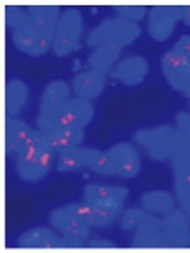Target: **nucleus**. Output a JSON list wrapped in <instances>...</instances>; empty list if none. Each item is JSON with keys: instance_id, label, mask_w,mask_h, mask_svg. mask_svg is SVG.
Masks as SVG:
<instances>
[{"instance_id": "8", "label": "nucleus", "mask_w": 190, "mask_h": 253, "mask_svg": "<svg viewBox=\"0 0 190 253\" xmlns=\"http://www.w3.org/2000/svg\"><path fill=\"white\" fill-rule=\"evenodd\" d=\"M163 226V248H187L190 247V221L182 209H173L165 214Z\"/></svg>"}, {"instance_id": "7", "label": "nucleus", "mask_w": 190, "mask_h": 253, "mask_svg": "<svg viewBox=\"0 0 190 253\" xmlns=\"http://www.w3.org/2000/svg\"><path fill=\"white\" fill-rule=\"evenodd\" d=\"M178 21H182V5H154L148 17L150 36L154 41H166L173 34Z\"/></svg>"}, {"instance_id": "29", "label": "nucleus", "mask_w": 190, "mask_h": 253, "mask_svg": "<svg viewBox=\"0 0 190 253\" xmlns=\"http://www.w3.org/2000/svg\"><path fill=\"white\" fill-rule=\"evenodd\" d=\"M114 10L119 14V17H124L127 21H133L138 24L141 19H145L146 15V7L145 5H129V3H124V5H115Z\"/></svg>"}, {"instance_id": "30", "label": "nucleus", "mask_w": 190, "mask_h": 253, "mask_svg": "<svg viewBox=\"0 0 190 253\" xmlns=\"http://www.w3.org/2000/svg\"><path fill=\"white\" fill-rule=\"evenodd\" d=\"M68 211H72L75 216H78L81 221H85L87 224L95 228V214H94V208H92L88 202H73V204L67 206Z\"/></svg>"}, {"instance_id": "19", "label": "nucleus", "mask_w": 190, "mask_h": 253, "mask_svg": "<svg viewBox=\"0 0 190 253\" xmlns=\"http://www.w3.org/2000/svg\"><path fill=\"white\" fill-rule=\"evenodd\" d=\"M170 162L175 177V187L190 185V148L185 146L178 138L175 139V146L170 155Z\"/></svg>"}, {"instance_id": "22", "label": "nucleus", "mask_w": 190, "mask_h": 253, "mask_svg": "<svg viewBox=\"0 0 190 253\" xmlns=\"http://www.w3.org/2000/svg\"><path fill=\"white\" fill-rule=\"evenodd\" d=\"M78 153L81 157V162H83V167H88L90 170H94V172L100 175H114V169H112L109 151L78 146Z\"/></svg>"}, {"instance_id": "32", "label": "nucleus", "mask_w": 190, "mask_h": 253, "mask_svg": "<svg viewBox=\"0 0 190 253\" xmlns=\"http://www.w3.org/2000/svg\"><path fill=\"white\" fill-rule=\"evenodd\" d=\"M175 190H177L178 204H180L182 211L185 212V216H187V219L190 221V185L175 187Z\"/></svg>"}, {"instance_id": "21", "label": "nucleus", "mask_w": 190, "mask_h": 253, "mask_svg": "<svg viewBox=\"0 0 190 253\" xmlns=\"http://www.w3.org/2000/svg\"><path fill=\"white\" fill-rule=\"evenodd\" d=\"M29 99V87L22 80L14 79L7 82L5 87V112L9 118H14L22 111Z\"/></svg>"}, {"instance_id": "13", "label": "nucleus", "mask_w": 190, "mask_h": 253, "mask_svg": "<svg viewBox=\"0 0 190 253\" xmlns=\"http://www.w3.org/2000/svg\"><path fill=\"white\" fill-rule=\"evenodd\" d=\"M109 73L112 79L127 85V87H133L145 80L146 73H148V61L143 56H129L119 61Z\"/></svg>"}, {"instance_id": "26", "label": "nucleus", "mask_w": 190, "mask_h": 253, "mask_svg": "<svg viewBox=\"0 0 190 253\" xmlns=\"http://www.w3.org/2000/svg\"><path fill=\"white\" fill-rule=\"evenodd\" d=\"M58 163H56V170L60 173H65V172H76L83 167V162H81V157L78 153V146L76 148H72V150H67V151H61L58 153Z\"/></svg>"}, {"instance_id": "25", "label": "nucleus", "mask_w": 190, "mask_h": 253, "mask_svg": "<svg viewBox=\"0 0 190 253\" xmlns=\"http://www.w3.org/2000/svg\"><path fill=\"white\" fill-rule=\"evenodd\" d=\"M95 214V228H106L112 224L122 212V206L112 204H90Z\"/></svg>"}, {"instance_id": "24", "label": "nucleus", "mask_w": 190, "mask_h": 253, "mask_svg": "<svg viewBox=\"0 0 190 253\" xmlns=\"http://www.w3.org/2000/svg\"><path fill=\"white\" fill-rule=\"evenodd\" d=\"M121 46H99L95 48L92 54L88 56V67L92 70H97V72L107 73L111 72V67L115 60L121 54Z\"/></svg>"}, {"instance_id": "11", "label": "nucleus", "mask_w": 190, "mask_h": 253, "mask_svg": "<svg viewBox=\"0 0 190 253\" xmlns=\"http://www.w3.org/2000/svg\"><path fill=\"white\" fill-rule=\"evenodd\" d=\"M92 119H94V106H92V102L76 97V99H70L67 106L61 109V112L54 119L53 129H61V127H85Z\"/></svg>"}, {"instance_id": "1", "label": "nucleus", "mask_w": 190, "mask_h": 253, "mask_svg": "<svg viewBox=\"0 0 190 253\" xmlns=\"http://www.w3.org/2000/svg\"><path fill=\"white\" fill-rule=\"evenodd\" d=\"M60 15V7L51 3H34L27 9L9 5L5 21L19 51L29 56H42L53 46Z\"/></svg>"}, {"instance_id": "33", "label": "nucleus", "mask_w": 190, "mask_h": 253, "mask_svg": "<svg viewBox=\"0 0 190 253\" xmlns=\"http://www.w3.org/2000/svg\"><path fill=\"white\" fill-rule=\"evenodd\" d=\"M173 51H177L185 58H190V36H182L173 46Z\"/></svg>"}, {"instance_id": "20", "label": "nucleus", "mask_w": 190, "mask_h": 253, "mask_svg": "<svg viewBox=\"0 0 190 253\" xmlns=\"http://www.w3.org/2000/svg\"><path fill=\"white\" fill-rule=\"evenodd\" d=\"M33 127H29V124H26L24 121H19L14 118L7 119L5 124V148L7 153L10 155H19V151L26 146L27 139L33 134Z\"/></svg>"}, {"instance_id": "9", "label": "nucleus", "mask_w": 190, "mask_h": 253, "mask_svg": "<svg viewBox=\"0 0 190 253\" xmlns=\"http://www.w3.org/2000/svg\"><path fill=\"white\" fill-rule=\"evenodd\" d=\"M46 143V134L34 129L26 146L17 155V173L26 182H38V162L41 148Z\"/></svg>"}, {"instance_id": "36", "label": "nucleus", "mask_w": 190, "mask_h": 253, "mask_svg": "<svg viewBox=\"0 0 190 253\" xmlns=\"http://www.w3.org/2000/svg\"><path fill=\"white\" fill-rule=\"evenodd\" d=\"M189 107H190V102H189Z\"/></svg>"}, {"instance_id": "34", "label": "nucleus", "mask_w": 190, "mask_h": 253, "mask_svg": "<svg viewBox=\"0 0 190 253\" xmlns=\"http://www.w3.org/2000/svg\"><path fill=\"white\" fill-rule=\"evenodd\" d=\"M87 247H90V248H114L115 245L112 243V241L104 240V238H94V240L88 241Z\"/></svg>"}, {"instance_id": "23", "label": "nucleus", "mask_w": 190, "mask_h": 253, "mask_svg": "<svg viewBox=\"0 0 190 253\" xmlns=\"http://www.w3.org/2000/svg\"><path fill=\"white\" fill-rule=\"evenodd\" d=\"M141 206L151 214H165L172 212L175 209V199L165 190H151V192L143 194Z\"/></svg>"}, {"instance_id": "14", "label": "nucleus", "mask_w": 190, "mask_h": 253, "mask_svg": "<svg viewBox=\"0 0 190 253\" xmlns=\"http://www.w3.org/2000/svg\"><path fill=\"white\" fill-rule=\"evenodd\" d=\"M106 79L107 75L102 72H97V70H85V72L78 73V75L73 79L72 87L73 92L78 99L92 100L97 99L100 93L106 88Z\"/></svg>"}, {"instance_id": "12", "label": "nucleus", "mask_w": 190, "mask_h": 253, "mask_svg": "<svg viewBox=\"0 0 190 253\" xmlns=\"http://www.w3.org/2000/svg\"><path fill=\"white\" fill-rule=\"evenodd\" d=\"M114 175L122 178H134L141 172V160L138 150L131 143H117L109 150Z\"/></svg>"}, {"instance_id": "6", "label": "nucleus", "mask_w": 190, "mask_h": 253, "mask_svg": "<svg viewBox=\"0 0 190 253\" xmlns=\"http://www.w3.org/2000/svg\"><path fill=\"white\" fill-rule=\"evenodd\" d=\"M161 70L170 87L190 99V58L182 56L173 49L166 51L161 56Z\"/></svg>"}, {"instance_id": "35", "label": "nucleus", "mask_w": 190, "mask_h": 253, "mask_svg": "<svg viewBox=\"0 0 190 253\" xmlns=\"http://www.w3.org/2000/svg\"><path fill=\"white\" fill-rule=\"evenodd\" d=\"M182 22L185 26H190V3L182 5Z\"/></svg>"}, {"instance_id": "17", "label": "nucleus", "mask_w": 190, "mask_h": 253, "mask_svg": "<svg viewBox=\"0 0 190 253\" xmlns=\"http://www.w3.org/2000/svg\"><path fill=\"white\" fill-rule=\"evenodd\" d=\"M46 139H48V145L54 150V153H61V151L80 146L85 139V131L83 127H61V129H53L46 133Z\"/></svg>"}, {"instance_id": "27", "label": "nucleus", "mask_w": 190, "mask_h": 253, "mask_svg": "<svg viewBox=\"0 0 190 253\" xmlns=\"http://www.w3.org/2000/svg\"><path fill=\"white\" fill-rule=\"evenodd\" d=\"M151 217V212H148L146 209H138V208H131L127 211H124L121 217V229L122 231H136L146 219Z\"/></svg>"}, {"instance_id": "4", "label": "nucleus", "mask_w": 190, "mask_h": 253, "mask_svg": "<svg viewBox=\"0 0 190 253\" xmlns=\"http://www.w3.org/2000/svg\"><path fill=\"white\" fill-rule=\"evenodd\" d=\"M70 100V87L65 80H53L46 85L41 97L39 114L36 119V126L41 133H49L53 129V124L56 116L61 112V109L67 106Z\"/></svg>"}, {"instance_id": "16", "label": "nucleus", "mask_w": 190, "mask_h": 253, "mask_svg": "<svg viewBox=\"0 0 190 253\" xmlns=\"http://www.w3.org/2000/svg\"><path fill=\"white\" fill-rule=\"evenodd\" d=\"M133 248H163V226L161 221L151 214L150 219H146L138 229L133 241Z\"/></svg>"}, {"instance_id": "3", "label": "nucleus", "mask_w": 190, "mask_h": 253, "mask_svg": "<svg viewBox=\"0 0 190 253\" xmlns=\"http://www.w3.org/2000/svg\"><path fill=\"white\" fill-rule=\"evenodd\" d=\"M83 33V19L78 9H65L58 19L56 33L53 40V53L56 56H67L78 49L80 38Z\"/></svg>"}, {"instance_id": "31", "label": "nucleus", "mask_w": 190, "mask_h": 253, "mask_svg": "<svg viewBox=\"0 0 190 253\" xmlns=\"http://www.w3.org/2000/svg\"><path fill=\"white\" fill-rule=\"evenodd\" d=\"M177 138L190 148V114L178 112L177 114Z\"/></svg>"}, {"instance_id": "18", "label": "nucleus", "mask_w": 190, "mask_h": 253, "mask_svg": "<svg viewBox=\"0 0 190 253\" xmlns=\"http://www.w3.org/2000/svg\"><path fill=\"white\" fill-rule=\"evenodd\" d=\"M60 240L53 229L49 228H33L29 231L22 233L19 238V247L21 248H38V250H51V248H60Z\"/></svg>"}, {"instance_id": "2", "label": "nucleus", "mask_w": 190, "mask_h": 253, "mask_svg": "<svg viewBox=\"0 0 190 253\" xmlns=\"http://www.w3.org/2000/svg\"><path fill=\"white\" fill-rule=\"evenodd\" d=\"M141 36V27L133 21L124 17L106 19L88 34L87 44L99 48V46H127Z\"/></svg>"}, {"instance_id": "28", "label": "nucleus", "mask_w": 190, "mask_h": 253, "mask_svg": "<svg viewBox=\"0 0 190 253\" xmlns=\"http://www.w3.org/2000/svg\"><path fill=\"white\" fill-rule=\"evenodd\" d=\"M53 158H54V150L48 145V139H46V143L41 148L39 162H38V180L44 178L46 175L49 173L51 165H53Z\"/></svg>"}, {"instance_id": "15", "label": "nucleus", "mask_w": 190, "mask_h": 253, "mask_svg": "<svg viewBox=\"0 0 190 253\" xmlns=\"http://www.w3.org/2000/svg\"><path fill=\"white\" fill-rule=\"evenodd\" d=\"M129 190L126 187H111V185H97L88 184L83 189V201L88 204H112L124 206Z\"/></svg>"}, {"instance_id": "5", "label": "nucleus", "mask_w": 190, "mask_h": 253, "mask_svg": "<svg viewBox=\"0 0 190 253\" xmlns=\"http://www.w3.org/2000/svg\"><path fill=\"white\" fill-rule=\"evenodd\" d=\"M134 139L138 141V145L148 151L151 160L165 162L170 158L175 146L177 129L168 124L151 127V129H139L134 133Z\"/></svg>"}, {"instance_id": "10", "label": "nucleus", "mask_w": 190, "mask_h": 253, "mask_svg": "<svg viewBox=\"0 0 190 253\" xmlns=\"http://www.w3.org/2000/svg\"><path fill=\"white\" fill-rule=\"evenodd\" d=\"M49 223L65 238L85 243V240L90 236V224H87L72 211H68L67 206L53 209L51 214H49Z\"/></svg>"}]
</instances>
